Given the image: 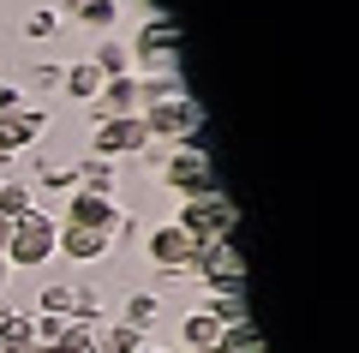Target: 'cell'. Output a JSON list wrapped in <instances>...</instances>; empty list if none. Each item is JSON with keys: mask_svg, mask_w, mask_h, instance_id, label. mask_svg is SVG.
I'll return each instance as SVG.
<instances>
[{"mask_svg": "<svg viewBox=\"0 0 359 353\" xmlns=\"http://www.w3.org/2000/svg\"><path fill=\"white\" fill-rule=\"evenodd\" d=\"M54 234H60V215H48L36 204V210H25L13 222V240H6V252H0V258H6L13 269H42L54 258Z\"/></svg>", "mask_w": 359, "mask_h": 353, "instance_id": "1", "label": "cell"}, {"mask_svg": "<svg viewBox=\"0 0 359 353\" xmlns=\"http://www.w3.org/2000/svg\"><path fill=\"white\" fill-rule=\"evenodd\" d=\"M60 222L66 227H96V234H108V240H132V234H138L132 210H120V198H102V192H72Z\"/></svg>", "mask_w": 359, "mask_h": 353, "instance_id": "2", "label": "cell"}, {"mask_svg": "<svg viewBox=\"0 0 359 353\" xmlns=\"http://www.w3.org/2000/svg\"><path fill=\"white\" fill-rule=\"evenodd\" d=\"M192 240H233V227H240V215H233V204L222 198V192H198V198H180V215H174Z\"/></svg>", "mask_w": 359, "mask_h": 353, "instance_id": "3", "label": "cell"}, {"mask_svg": "<svg viewBox=\"0 0 359 353\" xmlns=\"http://www.w3.org/2000/svg\"><path fill=\"white\" fill-rule=\"evenodd\" d=\"M162 180L168 192H180V198H198V192H222V180H216V162H210V150H168V162H162Z\"/></svg>", "mask_w": 359, "mask_h": 353, "instance_id": "4", "label": "cell"}, {"mask_svg": "<svg viewBox=\"0 0 359 353\" xmlns=\"http://www.w3.org/2000/svg\"><path fill=\"white\" fill-rule=\"evenodd\" d=\"M126 48H132V60L150 66V72H174V54H180L174 18H168V13H150V18H144V30L126 42Z\"/></svg>", "mask_w": 359, "mask_h": 353, "instance_id": "5", "label": "cell"}, {"mask_svg": "<svg viewBox=\"0 0 359 353\" xmlns=\"http://www.w3.org/2000/svg\"><path fill=\"white\" fill-rule=\"evenodd\" d=\"M144 144H150V132H144L138 114H114V120H96V132H90V156H108V162H120V156H138Z\"/></svg>", "mask_w": 359, "mask_h": 353, "instance_id": "6", "label": "cell"}, {"mask_svg": "<svg viewBox=\"0 0 359 353\" xmlns=\"http://www.w3.org/2000/svg\"><path fill=\"white\" fill-rule=\"evenodd\" d=\"M144 258H150L162 276H186V264H192V234L180 222H162L144 234Z\"/></svg>", "mask_w": 359, "mask_h": 353, "instance_id": "7", "label": "cell"}, {"mask_svg": "<svg viewBox=\"0 0 359 353\" xmlns=\"http://www.w3.org/2000/svg\"><path fill=\"white\" fill-rule=\"evenodd\" d=\"M48 132V108H13V114H0V156H18V150H30V144Z\"/></svg>", "mask_w": 359, "mask_h": 353, "instance_id": "8", "label": "cell"}, {"mask_svg": "<svg viewBox=\"0 0 359 353\" xmlns=\"http://www.w3.org/2000/svg\"><path fill=\"white\" fill-rule=\"evenodd\" d=\"M108 234H96V227H66L60 222V234H54V258H72V264H102L108 258Z\"/></svg>", "mask_w": 359, "mask_h": 353, "instance_id": "9", "label": "cell"}, {"mask_svg": "<svg viewBox=\"0 0 359 353\" xmlns=\"http://www.w3.org/2000/svg\"><path fill=\"white\" fill-rule=\"evenodd\" d=\"M240 269V252H233V240H192V264H186V276H204V288L216 276H233Z\"/></svg>", "mask_w": 359, "mask_h": 353, "instance_id": "10", "label": "cell"}, {"mask_svg": "<svg viewBox=\"0 0 359 353\" xmlns=\"http://www.w3.org/2000/svg\"><path fill=\"white\" fill-rule=\"evenodd\" d=\"M114 114H138V78H102L96 102H90V120H114Z\"/></svg>", "mask_w": 359, "mask_h": 353, "instance_id": "11", "label": "cell"}, {"mask_svg": "<svg viewBox=\"0 0 359 353\" xmlns=\"http://www.w3.org/2000/svg\"><path fill=\"white\" fill-rule=\"evenodd\" d=\"M72 192H102V198H114L120 192V162H108V156L72 162Z\"/></svg>", "mask_w": 359, "mask_h": 353, "instance_id": "12", "label": "cell"}, {"mask_svg": "<svg viewBox=\"0 0 359 353\" xmlns=\"http://www.w3.org/2000/svg\"><path fill=\"white\" fill-rule=\"evenodd\" d=\"M216 335H222V324L204 312V305L180 317V341H186V353H210V347H216Z\"/></svg>", "mask_w": 359, "mask_h": 353, "instance_id": "13", "label": "cell"}, {"mask_svg": "<svg viewBox=\"0 0 359 353\" xmlns=\"http://www.w3.org/2000/svg\"><path fill=\"white\" fill-rule=\"evenodd\" d=\"M90 66H96L102 78H126V72H132V48H126L120 36H96V48H90Z\"/></svg>", "mask_w": 359, "mask_h": 353, "instance_id": "14", "label": "cell"}, {"mask_svg": "<svg viewBox=\"0 0 359 353\" xmlns=\"http://www.w3.org/2000/svg\"><path fill=\"white\" fill-rule=\"evenodd\" d=\"M60 90H66L72 102H84V108H90V102H96V90H102V72H96L90 60H72V66L60 72Z\"/></svg>", "mask_w": 359, "mask_h": 353, "instance_id": "15", "label": "cell"}, {"mask_svg": "<svg viewBox=\"0 0 359 353\" xmlns=\"http://www.w3.org/2000/svg\"><path fill=\"white\" fill-rule=\"evenodd\" d=\"M144 341H150V335L132 329V324H120V317H114V324H96V353H138Z\"/></svg>", "mask_w": 359, "mask_h": 353, "instance_id": "16", "label": "cell"}, {"mask_svg": "<svg viewBox=\"0 0 359 353\" xmlns=\"http://www.w3.org/2000/svg\"><path fill=\"white\" fill-rule=\"evenodd\" d=\"M72 18L84 30H96V36H114V30H120V0H84Z\"/></svg>", "mask_w": 359, "mask_h": 353, "instance_id": "17", "label": "cell"}, {"mask_svg": "<svg viewBox=\"0 0 359 353\" xmlns=\"http://www.w3.org/2000/svg\"><path fill=\"white\" fill-rule=\"evenodd\" d=\"M120 324H132V329H144V335H150V329L162 324V300H156V293H126Z\"/></svg>", "mask_w": 359, "mask_h": 353, "instance_id": "18", "label": "cell"}, {"mask_svg": "<svg viewBox=\"0 0 359 353\" xmlns=\"http://www.w3.org/2000/svg\"><path fill=\"white\" fill-rule=\"evenodd\" d=\"M216 353H264V329L245 317V324H228L216 335Z\"/></svg>", "mask_w": 359, "mask_h": 353, "instance_id": "19", "label": "cell"}, {"mask_svg": "<svg viewBox=\"0 0 359 353\" xmlns=\"http://www.w3.org/2000/svg\"><path fill=\"white\" fill-rule=\"evenodd\" d=\"M25 210H36V192H30L25 180H0V215H6V222H18Z\"/></svg>", "mask_w": 359, "mask_h": 353, "instance_id": "20", "label": "cell"}, {"mask_svg": "<svg viewBox=\"0 0 359 353\" xmlns=\"http://www.w3.org/2000/svg\"><path fill=\"white\" fill-rule=\"evenodd\" d=\"M0 341H6V347H30V312H18V305L0 300Z\"/></svg>", "mask_w": 359, "mask_h": 353, "instance_id": "21", "label": "cell"}, {"mask_svg": "<svg viewBox=\"0 0 359 353\" xmlns=\"http://www.w3.org/2000/svg\"><path fill=\"white\" fill-rule=\"evenodd\" d=\"M54 353H96V324L66 317V329H60V341H54Z\"/></svg>", "mask_w": 359, "mask_h": 353, "instance_id": "22", "label": "cell"}, {"mask_svg": "<svg viewBox=\"0 0 359 353\" xmlns=\"http://www.w3.org/2000/svg\"><path fill=\"white\" fill-rule=\"evenodd\" d=\"M204 312L216 317L222 329H228V324H245V317H252V312H245V293H210V305H204Z\"/></svg>", "mask_w": 359, "mask_h": 353, "instance_id": "23", "label": "cell"}, {"mask_svg": "<svg viewBox=\"0 0 359 353\" xmlns=\"http://www.w3.org/2000/svg\"><path fill=\"white\" fill-rule=\"evenodd\" d=\"M36 312L42 317H72V281H48L36 293Z\"/></svg>", "mask_w": 359, "mask_h": 353, "instance_id": "24", "label": "cell"}, {"mask_svg": "<svg viewBox=\"0 0 359 353\" xmlns=\"http://www.w3.org/2000/svg\"><path fill=\"white\" fill-rule=\"evenodd\" d=\"M25 36H30V42L60 36V13H54V6H30V13H25Z\"/></svg>", "mask_w": 359, "mask_h": 353, "instance_id": "25", "label": "cell"}, {"mask_svg": "<svg viewBox=\"0 0 359 353\" xmlns=\"http://www.w3.org/2000/svg\"><path fill=\"white\" fill-rule=\"evenodd\" d=\"M30 192H72V168L60 162H36V186Z\"/></svg>", "mask_w": 359, "mask_h": 353, "instance_id": "26", "label": "cell"}, {"mask_svg": "<svg viewBox=\"0 0 359 353\" xmlns=\"http://www.w3.org/2000/svg\"><path fill=\"white\" fill-rule=\"evenodd\" d=\"M72 317L78 324H102V293L96 288H72Z\"/></svg>", "mask_w": 359, "mask_h": 353, "instance_id": "27", "label": "cell"}, {"mask_svg": "<svg viewBox=\"0 0 359 353\" xmlns=\"http://www.w3.org/2000/svg\"><path fill=\"white\" fill-rule=\"evenodd\" d=\"M60 72H66V66H54V60L30 66V90H60Z\"/></svg>", "mask_w": 359, "mask_h": 353, "instance_id": "28", "label": "cell"}, {"mask_svg": "<svg viewBox=\"0 0 359 353\" xmlns=\"http://www.w3.org/2000/svg\"><path fill=\"white\" fill-rule=\"evenodd\" d=\"M25 108V84H13V78H0V114Z\"/></svg>", "mask_w": 359, "mask_h": 353, "instance_id": "29", "label": "cell"}, {"mask_svg": "<svg viewBox=\"0 0 359 353\" xmlns=\"http://www.w3.org/2000/svg\"><path fill=\"white\" fill-rule=\"evenodd\" d=\"M78 6H84V0H60V6H54V13H60V18H72Z\"/></svg>", "mask_w": 359, "mask_h": 353, "instance_id": "30", "label": "cell"}, {"mask_svg": "<svg viewBox=\"0 0 359 353\" xmlns=\"http://www.w3.org/2000/svg\"><path fill=\"white\" fill-rule=\"evenodd\" d=\"M6 281H13V264H6V258H0V293H6Z\"/></svg>", "mask_w": 359, "mask_h": 353, "instance_id": "31", "label": "cell"}, {"mask_svg": "<svg viewBox=\"0 0 359 353\" xmlns=\"http://www.w3.org/2000/svg\"><path fill=\"white\" fill-rule=\"evenodd\" d=\"M138 353H168V347H156V341H144V347H138Z\"/></svg>", "mask_w": 359, "mask_h": 353, "instance_id": "32", "label": "cell"}, {"mask_svg": "<svg viewBox=\"0 0 359 353\" xmlns=\"http://www.w3.org/2000/svg\"><path fill=\"white\" fill-rule=\"evenodd\" d=\"M0 353H25V347H6V341H0Z\"/></svg>", "mask_w": 359, "mask_h": 353, "instance_id": "33", "label": "cell"}, {"mask_svg": "<svg viewBox=\"0 0 359 353\" xmlns=\"http://www.w3.org/2000/svg\"><path fill=\"white\" fill-rule=\"evenodd\" d=\"M210 353H216V347H210Z\"/></svg>", "mask_w": 359, "mask_h": 353, "instance_id": "34", "label": "cell"}]
</instances>
